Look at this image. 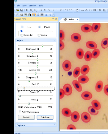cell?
Segmentation results:
<instances>
[{
  "mask_svg": "<svg viewBox=\"0 0 108 134\" xmlns=\"http://www.w3.org/2000/svg\"><path fill=\"white\" fill-rule=\"evenodd\" d=\"M63 89L64 90L66 95L69 96L72 93V88L70 84L67 83L65 84L63 87Z\"/></svg>",
  "mask_w": 108,
  "mask_h": 134,
  "instance_id": "6da1fadb",
  "label": "cell"
},
{
  "mask_svg": "<svg viewBox=\"0 0 108 134\" xmlns=\"http://www.w3.org/2000/svg\"><path fill=\"white\" fill-rule=\"evenodd\" d=\"M82 120L85 123H87L90 121L91 118L90 115L86 112H84L81 114Z\"/></svg>",
  "mask_w": 108,
  "mask_h": 134,
  "instance_id": "7a4b0ae2",
  "label": "cell"
},
{
  "mask_svg": "<svg viewBox=\"0 0 108 134\" xmlns=\"http://www.w3.org/2000/svg\"><path fill=\"white\" fill-rule=\"evenodd\" d=\"M62 67L66 71H69L71 68V64L69 60L65 61L62 63Z\"/></svg>",
  "mask_w": 108,
  "mask_h": 134,
  "instance_id": "3957f363",
  "label": "cell"
},
{
  "mask_svg": "<svg viewBox=\"0 0 108 134\" xmlns=\"http://www.w3.org/2000/svg\"><path fill=\"white\" fill-rule=\"evenodd\" d=\"M81 97L84 100H90L92 98L93 95L89 92L85 91L82 93Z\"/></svg>",
  "mask_w": 108,
  "mask_h": 134,
  "instance_id": "277c9868",
  "label": "cell"
},
{
  "mask_svg": "<svg viewBox=\"0 0 108 134\" xmlns=\"http://www.w3.org/2000/svg\"><path fill=\"white\" fill-rule=\"evenodd\" d=\"M72 84L75 89L78 91L80 92L82 90V87L80 83L79 82L76 80H74L72 82Z\"/></svg>",
  "mask_w": 108,
  "mask_h": 134,
  "instance_id": "5b68a950",
  "label": "cell"
},
{
  "mask_svg": "<svg viewBox=\"0 0 108 134\" xmlns=\"http://www.w3.org/2000/svg\"><path fill=\"white\" fill-rule=\"evenodd\" d=\"M80 116L79 113L77 111L74 112L71 115V120L73 122H76L79 121Z\"/></svg>",
  "mask_w": 108,
  "mask_h": 134,
  "instance_id": "8992f818",
  "label": "cell"
},
{
  "mask_svg": "<svg viewBox=\"0 0 108 134\" xmlns=\"http://www.w3.org/2000/svg\"><path fill=\"white\" fill-rule=\"evenodd\" d=\"M86 47L89 49L95 50L97 48V45L95 42L93 41H89L86 43Z\"/></svg>",
  "mask_w": 108,
  "mask_h": 134,
  "instance_id": "52a82bcc",
  "label": "cell"
},
{
  "mask_svg": "<svg viewBox=\"0 0 108 134\" xmlns=\"http://www.w3.org/2000/svg\"><path fill=\"white\" fill-rule=\"evenodd\" d=\"M78 81L80 83L85 84L88 82L89 81V78L87 76L82 75L78 77Z\"/></svg>",
  "mask_w": 108,
  "mask_h": 134,
  "instance_id": "ba28073f",
  "label": "cell"
},
{
  "mask_svg": "<svg viewBox=\"0 0 108 134\" xmlns=\"http://www.w3.org/2000/svg\"><path fill=\"white\" fill-rule=\"evenodd\" d=\"M71 38L73 41L77 42L80 41L81 37L79 34L77 33H75L71 35Z\"/></svg>",
  "mask_w": 108,
  "mask_h": 134,
  "instance_id": "9c48e42d",
  "label": "cell"
},
{
  "mask_svg": "<svg viewBox=\"0 0 108 134\" xmlns=\"http://www.w3.org/2000/svg\"><path fill=\"white\" fill-rule=\"evenodd\" d=\"M81 29L83 32L85 33L89 32L92 31V26L88 24L83 25L81 28Z\"/></svg>",
  "mask_w": 108,
  "mask_h": 134,
  "instance_id": "30bf717a",
  "label": "cell"
},
{
  "mask_svg": "<svg viewBox=\"0 0 108 134\" xmlns=\"http://www.w3.org/2000/svg\"><path fill=\"white\" fill-rule=\"evenodd\" d=\"M103 83L102 81H98L95 86V89L96 91L98 92H100L103 89Z\"/></svg>",
  "mask_w": 108,
  "mask_h": 134,
  "instance_id": "8fae6325",
  "label": "cell"
},
{
  "mask_svg": "<svg viewBox=\"0 0 108 134\" xmlns=\"http://www.w3.org/2000/svg\"><path fill=\"white\" fill-rule=\"evenodd\" d=\"M92 105L94 108L95 110H100L101 108V105L99 102L96 100L92 101L91 103Z\"/></svg>",
  "mask_w": 108,
  "mask_h": 134,
  "instance_id": "7c38bea8",
  "label": "cell"
},
{
  "mask_svg": "<svg viewBox=\"0 0 108 134\" xmlns=\"http://www.w3.org/2000/svg\"><path fill=\"white\" fill-rule=\"evenodd\" d=\"M101 26L99 23H94L92 26V31L94 32H97L99 30Z\"/></svg>",
  "mask_w": 108,
  "mask_h": 134,
  "instance_id": "4fadbf2b",
  "label": "cell"
},
{
  "mask_svg": "<svg viewBox=\"0 0 108 134\" xmlns=\"http://www.w3.org/2000/svg\"><path fill=\"white\" fill-rule=\"evenodd\" d=\"M89 66L87 65H85L81 67L80 70V72L83 75H86L89 72Z\"/></svg>",
  "mask_w": 108,
  "mask_h": 134,
  "instance_id": "5bb4252c",
  "label": "cell"
},
{
  "mask_svg": "<svg viewBox=\"0 0 108 134\" xmlns=\"http://www.w3.org/2000/svg\"><path fill=\"white\" fill-rule=\"evenodd\" d=\"M62 113L64 116L66 117H70L72 113L71 110L67 108H63L62 110Z\"/></svg>",
  "mask_w": 108,
  "mask_h": 134,
  "instance_id": "9a60e30c",
  "label": "cell"
},
{
  "mask_svg": "<svg viewBox=\"0 0 108 134\" xmlns=\"http://www.w3.org/2000/svg\"><path fill=\"white\" fill-rule=\"evenodd\" d=\"M92 58V55L91 52L89 51L86 52L84 56L85 60L86 61L89 62L91 60Z\"/></svg>",
  "mask_w": 108,
  "mask_h": 134,
  "instance_id": "2e32d148",
  "label": "cell"
},
{
  "mask_svg": "<svg viewBox=\"0 0 108 134\" xmlns=\"http://www.w3.org/2000/svg\"><path fill=\"white\" fill-rule=\"evenodd\" d=\"M88 111L91 114L93 115H96L98 114L99 111L97 110H95L93 106H90L88 108Z\"/></svg>",
  "mask_w": 108,
  "mask_h": 134,
  "instance_id": "e0dca14e",
  "label": "cell"
},
{
  "mask_svg": "<svg viewBox=\"0 0 108 134\" xmlns=\"http://www.w3.org/2000/svg\"><path fill=\"white\" fill-rule=\"evenodd\" d=\"M84 55V51L82 49H79L77 50L76 52V56L78 59H82L83 58Z\"/></svg>",
  "mask_w": 108,
  "mask_h": 134,
  "instance_id": "ac0fdd59",
  "label": "cell"
},
{
  "mask_svg": "<svg viewBox=\"0 0 108 134\" xmlns=\"http://www.w3.org/2000/svg\"><path fill=\"white\" fill-rule=\"evenodd\" d=\"M101 46L103 49L107 48L108 47V38H106L102 40Z\"/></svg>",
  "mask_w": 108,
  "mask_h": 134,
  "instance_id": "d6986e66",
  "label": "cell"
},
{
  "mask_svg": "<svg viewBox=\"0 0 108 134\" xmlns=\"http://www.w3.org/2000/svg\"><path fill=\"white\" fill-rule=\"evenodd\" d=\"M92 58L93 59H96L99 56L100 54V51L98 49H95L92 52Z\"/></svg>",
  "mask_w": 108,
  "mask_h": 134,
  "instance_id": "ffe728a7",
  "label": "cell"
},
{
  "mask_svg": "<svg viewBox=\"0 0 108 134\" xmlns=\"http://www.w3.org/2000/svg\"><path fill=\"white\" fill-rule=\"evenodd\" d=\"M80 69L79 67H76L73 73L74 77L77 78L79 76L80 73Z\"/></svg>",
  "mask_w": 108,
  "mask_h": 134,
  "instance_id": "44dd1931",
  "label": "cell"
},
{
  "mask_svg": "<svg viewBox=\"0 0 108 134\" xmlns=\"http://www.w3.org/2000/svg\"><path fill=\"white\" fill-rule=\"evenodd\" d=\"M65 38V33L63 31L60 30V39L61 41H62Z\"/></svg>",
  "mask_w": 108,
  "mask_h": 134,
  "instance_id": "7402d4cb",
  "label": "cell"
},
{
  "mask_svg": "<svg viewBox=\"0 0 108 134\" xmlns=\"http://www.w3.org/2000/svg\"><path fill=\"white\" fill-rule=\"evenodd\" d=\"M60 98L62 99L64 97L65 95V92L64 90L63 89H60Z\"/></svg>",
  "mask_w": 108,
  "mask_h": 134,
  "instance_id": "603a6c76",
  "label": "cell"
},
{
  "mask_svg": "<svg viewBox=\"0 0 108 134\" xmlns=\"http://www.w3.org/2000/svg\"><path fill=\"white\" fill-rule=\"evenodd\" d=\"M65 47V45L64 43L62 41L60 40V50H63Z\"/></svg>",
  "mask_w": 108,
  "mask_h": 134,
  "instance_id": "cb8c5ba5",
  "label": "cell"
},
{
  "mask_svg": "<svg viewBox=\"0 0 108 134\" xmlns=\"http://www.w3.org/2000/svg\"><path fill=\"white\" fill-rule=\"evenodd\" d=\"M67 129V130H76V129L75 127L73 125L70 124L68 126Z\"/></svg>",
  "mask_w": 108,
  "mask_h": 134,
  "instance_id": "d4e9b609",
  "label": "cell"
},
{
  "mask_svg": "<svg viewBox=\"0 0 108 134\" xmlns=\"http://www.w3.org/2000/svg\"><path fill=\"white\" fill-rule=\"evenodd\" d=\"M104 92L106 95L108 96V84L106 85L104 87Z\"/></svg>",
  "mask_w": 108,
  "mask_h": 134,
  "instance_id": "484cf974",
  "label": "cell"
},
{
  "mask_svg": "<svg viewBox=\"0 0 108 134\" xmlns=\"http://www.w3.org/2000/svg\"></svg>",
  "mask_w": 108,
  "mask_h": 134,
  "instance_id": "4316f807",
  "label": "cell"
}]
</instances>
